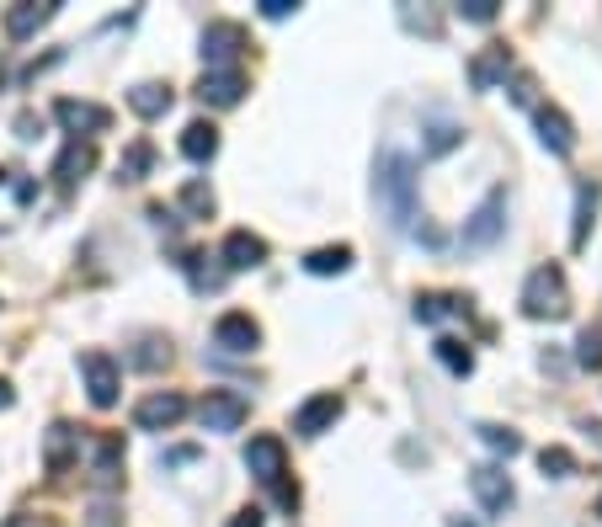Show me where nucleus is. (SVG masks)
<instances>
[{
    "label": "nucleus",
    "mask_w": 602,
    "mask_h": 527,
    "mask_svg": "<svg viewBox=\"0 0 602 527\" xmlns=\"http://www.w3.org/2000/svg\"><path fill=\"white\" fill-rule=\"evenodd\" d=\"M459 11H464L470 22H496V0H464Z\"/></svg>",
    "instance_id": "nucleus-32"
},
{
    "label": "nucleus",
    "mask_w": 602,
    "mask_h": 527,
    "mask_svg": "<svg viewBox=\"0 0 602 527\" xmlns=\"http://www.w3.org/2000/svg\"><path fill=\"white\" fill-rule=\"evenodd\" d=\"M438 358H442L448 367H453L459 378H464V373H475V358H470V352H464L459 341H438Z\"/></svg>",
    "instance_id": "nucleus-29"
},
{
    "label": "nucleus",
    "mask_w": 602,
    "mask_h": 527,
    "mask_svg": "<svg viewBox=\"0 0 602 527\" xmlns=\"http://www.w3.org/2000/svg\"><path fill=\"white\" fill-rule=\"evenodd\" d=\"M592 213H598V181H581V187H576V235H570L576 250L592 235Z\"/></svg>",
    "instance_id": "nucleus-23"
},
{
    "label": "nucleus",
    "mask_w": 602,
    "mask_h": 527,
    "mask_svg": "<svg viewBox=\"0 0 602 527\" xmlns=\"http://www.w3.org/2000/svg\"><path fill=\"white\" fill-rule=\"evenodd\" d=\"M241 48H245L241 22H208V33H202V59H208V70H230V65L241 59Z\"/></svg>",
    "instance_id": "nucleus-7"
},
{
    "label": "nucleus",
    "mask_w": 602,
    "mask_h": 527,
    "mask_svg": "<svg viewBox=\"0 0 602 527\" xmlns=\"http://www.w3.org/2000/svg\"><path fill=\"white\" fill-rule=\"evenodd\" d=\"M81 373H85V395H91V406L96 410L118 406V363H113L107 352H85Z\"/></svg>",
    "instance_id": "nucleus-5"
},
{
    "label": "nucleus",
    "mask_w": 602,
    "mask_h": 527,
    "mask_svg": "<svg viewBox=\"0 0 602 527\" xmlns=\"http://www.w3.org/2000/svg\"><path fill=\"white\" fill-rule=\"evenodd\" d=\"M54 22V0H38V5H16V11H5V38H33L38 27Z\"/></svg>",
    "instance_id": "nucleus-16"
},
{
    "label": "nucleus",
    "mask_w": 602,
    "mask_h": 527,
    "mask_svg": "<svg viewBox=\"0 0 602 527\" xmlns=\"http://www.w3.org/2000/svg\"><path fill=\"white\" fill-rule=\"evenodd\" d=\"M0 527H38V523H33V517H5Z\"/></svg>",
    "instance_id": "nucleus-37"
},
{
    "label": "nucleus",
    "mask_w": 602,
    "mask_h": 527,
    "mask_svg": "<svg viewBox=\"0 0 602 527\" xmlns=\"http://www.w3.org/2000/svg\"><path fill=\"white\" fill-rule=\"evenodd\" d=\"M470 490H475V501H481L485 512H496V517H501V512L512 506V480H507L501 469H490V464L470 475Z\"/></svg>",
    "instance_id": "nucleus-13"
},
{
    "label": "nucleus",
    "mask_w": 602,
    "mask_h": 527,
    "mask_svg": "<svg viewBox=\"0 0 602 527\" xmlns=\"http://www.w3.org/2000/svg\"><path fill=\"white\" fill-rule=\"evenodd\" d=\"M76 453H81V432H76L70 421H54L48 437H43V464H48L54 475H65V469L76 464Z\"/></svg>",
    "instance_id": "nucleus-11"
},
{
    "label": "nucleus",
    "mask_w": 602,
    "mask_h": 527,
    "mask_svg": "<svg viewBox=\"0 0 602 527\" xmlns=\"http://www.w3.org/2000/svg\"><path fill=\"white\" fill-rule=\"evenodd\" d=\"M187 415V400L176 395V389H155V395H144L139 406H134V426L139 432H165V426H176Z\"/></svg>",
    "instance_id": "nucleus-6"
},
{
    "label": "nucleus",
    "mask_w": 602,
    "mask_h": 527,
    "mask_svg": "<svg viewBox=\"0 0 602 527\" xmlns=\"http://www.w3.org/2000/svg\"><path fill=\"white\" fill-rule=\"evenodd\" d=\"M198 96L208 102V107H235L245 96V81L235 75V70H208L198 81Z\"/></svg>",
    "instance_id": "nucleus-15"
},
{
    "label": "nucleus",
    "mask_w": 602,
    "mask_h": 527,
    "mask_svg": "<svg viewBox=\"0 0 602 527\" xmlns=\"http://www.w3.org/2000/svg\"><path fill=\"white\" fill-rule=\"evenodd\" d=\"M96 165V144H81V139H70L65 144V155L54 161V176H59V187H76L85 171Z\"/></svg>",
    "instance_id": "nucleus-18"
},
{
    "label": "nucleus",
    "mask_w": 602,
    "mask_h": 527,
    "mask_svg": "<svg viewBox=\"0 0 602 527\" xmlns=\"http://www.w3.org/2000/svg\"><path fill=\"white\" fill-rule=\"evenodd\" d=\"M256 341H262V325L241 315V309L213 325V347H224V352H256Z\"/></svg>",
    "instance_id": "nucleus-12"
},
{
    "label": "nucleus",
    "mask_w": 602,
    "mask_h": 527,
    "mask_svg": "<svg viewBox=\"0 0 602 527\" xmlns=\"http://www.w3.org/2000/svg\"><path fill=\"white\" fill-rule=\"evenodd\" d=\"M245 415H251V400L235 395V389H208V395H202V406H198L202 432H241Z\"/></svg>",
    "instance_id": "nucleus-3"
},
{
    "label": "nucleus",
    "mask_w": 602,
    "mask_h": 527,
    "mask_svg": "<svg viewBox=\"0 0 602 527\" xmlns=\"http://www.w3.org/2000/svg\"><path fill=\"white\" fill-rule=\"evenodd\" d=\"M128 107H134L139 118H165V113H171V85H161V81L134 85V91H128Z\"/></svg>",
    "instance_id": "nucleus-21"
},
{
    "label": "nucleus",
    "mask_w": 602,
    "mask_h": 527,
    "mask_svg": "<svg viewBox=\"0 0 602 527\" xmlns=\"http://www.w3.org/2000/svg\"><path fill=\"white\" fill-rule=\"evenodd\" d=\"M150 165H155V144H150V139H134V144L123 150L118 171H123V181H144V176H150Z\"/></svg>",
    "instance_id": "nucleus-24"
},
{
    "label": "nucleus",
    "mask_w": 602,
    "mask_h": 527,
    "mask_svg": "<svg viewBox=\"0 0 602 527\" xmlns=\"http://www.w3.org/2000/svg\"><path fill=\"white\" fill-rule=\"evenodd\" d=\"M336 421H341V395H315L310 406L293 410V432H299V437H321Z\"/></svg>",
    "instance_id": "nucleus-9"
},
{
    "label": "nucleus",
    "mask_w": 602,
    "mask_h": 527,
    "mask_svg": "<svg viewBox=\"0 0 602 527\" xmlns=\"http://www.w3.org/2000/svg\"><path fill=\"white\" fill-rule=\"evenodd\" d=\"M11 406V384H5V378H0V410Z\"/></svg>",
    "instance_id": "nucleus-38"
},
{
    "label": "nucleus",
    "mask_w": 602,
    "mask_h": 527,
    "mask_svg": "<svg viewBox=\"0 0 602 527\" xmlns=\"http://www.w3.org/2000/svg\"><path fill=\"white\" fill-rule=\"evenodd\" d=\"M182 155H187V161H213V155H219V128H213V122H187V128H182Z\"/></svg>",
    "instance_id": "nucleus-20"
},
{
    "label": "nucleus",
    "mask_w": 602,
    "mask_h": 527,
    "mask_svg": "<svg viewBox=\"0 0 602 527\" xmlns=\"http://www.w3.org/2000/svg\"><path fill=\"white\" fill-rule=\"evenodd\" d=\"M182 208L198 213V219H208V213H213V192H208L202 181H187V187H182Z\"/></svg>",
    "instance_id": "nucleus-28"
},
{
    "label": "nucleus",
    "mask_w": 602,
    "mask_h": 527,
    "mask_svg": "<svg viewBox=\"0 0 602 527\" xmlns=\"http://www.w3.org/2000/svg\"><path fill=\"white\" fill-rule=\"evenodd\" d=\"M224 267L230 272H251V267H262L267 261V241L262 235H251V230H230V241H224Z\"/></svg>",
    "instance_id": "nucleus-14"
},
{
    "label": "nucleus",
    "mask_w": 602,
    "mask_h": 527,
    "mask_svg": "<svg viewBox=\"0 0 602 527\" xmlns=\"http://www.w3.org/2000/svg\"><path fill=\"white\" fill-rule=\"evenodd\" d=\"M293 11V0H262V16H273V22H282Z\"/></svg>",
    "instance_id": "nucleus-33"
},
{
    "label": "nucleus",
    "mask_w": 602,
    "mask_h": 527,
    "mask_svg": "<svg viewBox=\"0 0 602 527\" xmlns=\"http://www.w3.org/2000/svg\"><path fill=\"white\" fill-rule=\"evenodd\" d=\"M539 139H544L555 155H570V150H576V128H570V118H565L560 107H539Z\"/></svg>",
    "instance_id": "nucleus-17"
},
{
    "label": "nucleus",
    "mask_w": 602,
    "mask_h": 527,
    "mask_svg": "<svg viewBox=\"0 0 602 527\" xmlns=\"http://www.w3.org/2000/svg\"><path fill=\"white\" fill-rule=\"evenodd\" d=\"M373 187H379V203L390 213V224H395V230H410V224H416V161L401 155V150H384Z\"/></svg>",
    "instance_id": "nucleus-1"
},
{
    "label": "nucleus",
    "mask_w": 602,
    "mask_h": 527,
    "mask_svg": "<svg viewBox=\"0 0 602 527\" xmlns=\"http://www.w3.org/2000/svg\"><path fill=\"white\" fill-rule=\"evenodd\" d=\"M230 527H262V512H256V506H245V512L230 517Z\"/></svg>",
    "instance_id": "nucleus-35"
},
{
    "label": "nucleus",
    "mask_w": 602,
    "mask_h": 527,
    "mask_svg": "<svg viewBox=\"0 0 602 527\" xmlns=\"http://www.w3.org/2000/svg\"><path fill=\"white\" fill-rule=\"evenodd\" d=\"M539 469H544V475H576V458H570L565 447H544V453H539Z\"/></svg>",
    "instance_id": "nucleus-30"
},
{
    "label": "nucleus",
    "mask_w": 602,
    "mask_h": 527,
    "mask_svg": "<svg viewBox=\"0 0 602 527\" xmlns=\"http://www.w3.org/2000/svg\"><path fill=\"white\" fill-rule=\"evenodd\" d=\"M507 70H512V54H507L501 43H490L481 59L470 65V81H475V91H496V81H501Z\"/></svg>",
    "instance_id": "nucleus-19"
},
{
    "label": "nucleus",
    "mask_w": 602,
    "mask_h": 527,
    "mask_svg": "<svg viewBox=\"0 0 602 527\" xmlns=\"http://www.w3.org/2000/svg\"><path fill=\"white\" fill-rule=\"evenodd\" d=\"M481 437L496 447V453H507V458L522 453V437H518V432H507V426H481Z\"/></svg>",
    "instance_id": "nucleus-31"
},
{
    "label": "nucleus",
    "mask_w": 602,
    "mask_h": 527,
    "mask_svg": "<svg viewBox=\"0 0 602 527\" xmlns=\"http://www.w3.org/2000/svg\"><path fill=\"white\" fill-rule=\"evenodd\" d=\"M501 213H507V192H501V187H490V192H485V203L475 208V219L464 224V245L485 250V245L501 241V230H507V219H501Z\"/></svg>",
    "instance_id": "nucleus-4"
},
{
    "label": "nucleus",
    "mask_w": 602,
    "mask_h": 527,
    "mask_svg": "<svg viewBox=\"0 0 602 527\" xmlns=\"http://www.w3.org/2000/svg\"><path fill=\"white\" fill-rule=\"evenodd\" d=\"M0 181H5V171H0Z\"/></svg>",
    "instance_id": "nucleus-39"
},
{
    "label": "nucleus",
    "mask_w": 602,
    "mask_h": 527,
    "mask_svg": "<svg viewBox=\"0 0 602 527\" xmlns=\"http://www.w3.org/2000/svg\"><path fill=\"white\" fill-rule=\"evenodd\" d=\"M54 118L65 122V128H76V133H107V128H113V113H107V107L76 102V96H65V102L54 107Z\"/></svg>",
    "instance_id": "nucleus-10"
},
{
    "label": "nucleus",
    "mask_w": 602,
    "mask_h": 527,
    "mask_svg": "<svg viewBox=\"0 0 602 527\" xmlns=\"http://www.w3.org/2000/svg\"><path fill=\"white\" fill-rule=\"evenodd\" d=\"M347 261H352L347 245H321V250L304 256V272H310V278H331V272H347Z\"/></svg>",
    "instance_id": "nucleus-22"
},
{
    "label": "nucleus",
    "mask_w": 602,
    "mask_h": 527,
    "mask_svg": "<svg viewBox=\"0 0 602 527\" xmlns=\"http://www.w3.org/2000/svg\"><path fill=\"white\" fill-rule=\"evenodd\" d=\"M459 139H464V133H459L453 122H432V128H427V155H448V150H459Z\"/></svg>",
    "instance_id": "nucleus-27"
},
{
    "label": "nucleus",
    "mask_w": 602,
    "mask_h": 527,
    "mask_svg": "<svg viewBox=\"0 0 602 527\" xmlns=\"http://www.w3.org/2000/svg\"><path fill=\"white\" fill-rule=\"evenodd\" d=\"M245 469H251L262 485H282V475H288V453H282L278 437H251V447H245Z\"/></svg>",
    "instance_id": "nucleus-8"
},
{
    "label": "nucleus",
    "mask_w": 602,
    "mask_h": 527,
    "mask_svg": "<svg viewBox=\"0 0 602 527\" xmlns=\"http://www.w3.org/2000/svg\"><path fill=\"white\" fill-rule=\"evenodd\" d=\"M576 363L602 367V325H587V330H581V341H576Z\"/></svg>",
    "instance_id": "nucleus-26"
},
{
    "label": "nucleus",
    "mask_w": 602,
    "mask_h": 527,
    "mask_svg": "<svg viewBox=\"0 0 602 527\" xmlns=\"http://www.w3.org/2000/svg\"><path fill=\"white\" fill-rule=\"evenodd\" d=\"M453 309H464V298H442V293H421V298H416V320L421 325H438L442 315H453Z\"/></svg>",
    "instance_id": "nucleus-25"
},
{
    "label": "nucleus",
    "mask_w": 602,
    "mask_h": 527,
    "mask_svg": "<svg viewBox=\"0 0 602 527\" xmlns=\"http://www.w3.org/2000/svg\"><path fill=\"white\" fill-rule=\"evenodd\" d=\"M38 128L43 122L33 118V113H22V118H16V139H38Z\"/></svg>",
    "instance_id": "nucleus-34"
},
{
    "label": "nucleus",
    "mask_w": 602,
    "mask_h": 527,
    "mask_svg": "<svg viewBox=\"0 0 602 527\" xmlns=\"http://www.w3.org/2000/svg\"><path fill=\"white\" fill-rule=\"evenodd\" d=\"M139 363H144V367H155V363H161V341H144V352H139Z\"/></svg>",
    "instance_id": "nucleus-36"
},
{
    "label": "nucleus",
    "mask_w": 602,
    "mask_h": 527,
    "mask_svg": "<svg viewBox=\"0 0 602 527\" xmlns=\"http://www.w3.org/2000/svg\"><path fill=\"white\" fill-rule=\"evenodd\" d=\"M522 309H528L533 320H560L565 309H570V293H565V272H560V267H539V272H528Z\"/></svg>",
    "instance_id": "nucleus-2"
}]
</instances>
